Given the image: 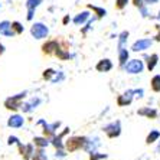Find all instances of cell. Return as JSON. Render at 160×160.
Here are the masks:
<instances>
[{
	"instance_id": "cell-41",
	"label": "cell",
	"mask_w": 160,
	"mask_h": 160,
	"mask_svg": "<svg viewBox=\"0 0 160 160\" xmlns=\"http://www.w3.org/2000/svg\"><path fill=\"white\" fill-rule=\"evenodd\" d=\"M69 20H71V18H69V16H65V18H63V23H65V25H67Z\"/></svg>"
},
{
	"instance_id": "cell-24",
	"label": "cell",
	"mask_w": 160,
	"mask_h": 160,
	"mask_svg": "<svg viewBox=\"0 0 160 160\" xmlns=\"http://www.w3.org/2000/svg\"><path fill=\"white\" fill-rule=\"evenodd\" d=\"M63 79H65V74H63L62 71H55L53 77L51 78V82H52V84H59V82H62Z\"/></svg>"
},
{
	"instance_id": "cell-31",
	"label": "cell",
	"mask_w": 160,
	"mask_h": 160,
	"mask_svg": "<svg viewBox=\"0 0 160 160\" xmlns=\"http://www.w3.org/2000/svg\"><path fill=\"white\" fill-rule=\"evenodd\" d=\"M138 10H140V13H142L143 18H147V16L150 15V13H149V9H147V4H142V6L138 8Z\"/></svg>"
},
{
	"instance_id": "cell-4",
	"label": "cell",
	"mask_w": 160,
	"mask_h": 160,
	"mask_svg": "<svg viewBox=\"0 0 160 160\" xmlns=\"http://www.w3.org/2000/svg\"><path fill=\"white\" fill-rule=\"evenodd\" d=\"M26 91H23V92L18 94V95H13V97L8 98V100L4 101V107L8 108V110H18V108H20V105H22V100L25 97H26Z\"/></svg>"
},
{
	"instance_id": "cell-2",
	"label": "cell",
	"mask_w": 160,
	"mask_h": 160,
	"mask_svg": "<svg viewBox=\"0 0 160 160\" xmlns=\"http://www.w3.org/2000/svg\"><path fill=\"white\" fill-rule=\"evenodd\" d=\"M30 33H32V36H33L35 39H45V38L49 35V29L46 25L38 22V23H33V25H32Z\"/></svg>"
},
{
	"instance_id": "cell-25",
	"label": "cell",
	"mask_w": 160,
	"mask_h": 160,
	"mask_svg": "<svg viewBox=\"0 0 160 160\" xmlns=\"http://www.w3.org/2000/svg\"><path fill=\"white\" fill-rule=\"evenodd\" d=\"M152 89L154 92H160V75H154L152 78Z\"/></svg>"
},
{
	"instance_id": "cell-39",
	"label": "cell",
	"mask_w": 160,
	"mask_h": 160,
	"mask_svg": "<svg viewBox=\"0 0 160 160\" xmlns=\"http://www.w3.org/2000/svg\"><path fill=\"white\" fill-rule=\"evenodd\" d=\"M156 3H159V0H144V4H156Z\"/></svg>"
},
{
	"instance_id": "cell-43",
	"label": "cell",
	"mask_w": 160,
	"mask_h": 160,
	"mask_svg": "<svg viewBox=\"0 0 160 160\" xmlns=\"http://www.w3.org/2000/svg\"><path fill=\"white\" fill-rule=\"evenodd\" d=\"M156 152L160 153V142H159V144H157V147H156Z\"/></svg>"
},
{
	"instance_id": "cell-5",
	"label": "cell",
	"mask_w": 160,
	"mask_h": 160,
	"mask_svg": "<svg viewBox=\"0 0 160 160\" xmlns=\"http://www.w3.org/2000/svg\"><path fill=\"white\" fill-rule=\"evenodd\" d=\"M104 133L107 134L110 138L118 137L120 134H121V123L117 120V121H112V123L107 124V126L104 127Z\"/></svg>"
},
{
	"instance_id": "cell-26",
	"label": "cell",
	"mask_w": 160,
	"mask_h": 160,
	"mask_svg": "<svg viewBox=\"0 0 160 160\" xmlns=\"http://www.w3.org/2000/svg\"><path fill=\"white\" fill-rule=\"evenodd\" d=\"M32 160H48V156H46V153L43 152V149H41V147H39V150L33 153Z\"/></svg>"
},
{
	"instance_id": "cell-27",
	"label": "cell",
	"mask_w": 160,
	"mask_h": 160,
	"mask_svg": "<svg viewBox=\"0 0 160 160\" xmlns=\"http://www.w3.org/2000/svg\"><path fill=\"white\" fill-rule=\"evenodd\" d=\"M42 2H43V0H26V8L36 10V8H39V6H41Z\"/></svg>"
},
{
	"instance_id": "cell-8",
	"label": "cell",
	"mask_w": 160,
	"mask_h": 160,
	"mask_svg": "<svg viewBox=\"0 0 160 160\" xmlns=\"http://www.w3.org/2000/svg\"><path fill=\"white\" fill-rule=\"evenodd\" d=\"M38 124L43 126L45 136H55L56 130H58V128H59V126H61L59 121H55V123H52V124H48L46 121H43V120H39V121H38Z\"/></svg>"
},
{
	"instance_id": "cell-7",
	"label": "cell",
	"mask_w": 160,
	"mask_h": 160,
	"mask_svg": "<svg viewBox=\"0 0 160 160\" xmlns=\"http://www.w3.org/2000/svg\"><path fill=\"white\" fill-rule=\"evenodd\" d=\"M101 146V142L98 137H89V138H85V144H84V147L82 149L85 150L88 154H91V153L97 152V149Z\"/></svg>"
},
{
	"instance_id": "cell-33",
	"label": "cell",
	"mask_w": 160,
	"mask_h": 160,
	"mask_svg": "<svg viewBox=\"0 0 160 160\" xmlns=\"http://www.w3.org/2000/svg\"><path fill=\"white\" fill-rule=\"evenodd\" d=\"M95 20H97V18L88 19V23H87V26L84 28V29H82V32H84V33H85V32H87V30H88V29H91V26H92V25H94V22H95Z\"/></svg>"
},
{
	"instance_id": "cell-14",
	"label": "cell",
	"mask_w": 160,
	"mask_h": 160,
	"mask_svg": "<svg viewBox=\"0 0 160 160\" xmlns=\"http://www.w3.org/2000/svg\"><path fill=\"white\" fill-rule=\"evenodd\" d=\"M138 116H143V117H147V118H152L154 120L157 117V110H154V108H150V107H143L140 108L137 111Z\"/></svg>"
},
{
	"instance_id": "cell-28",
	"label": "cell",
	"mask_w": 160,
	"mask_h": 160,
	"mask_svg": "<svg viewBox=\"0 0 160 160\" xmlns=\"http://www.w3.org/2000/svg\"><path fill=\"white\" fill-rule=\"evenodd\" d=\"M53 74H55V69H52V68H49V69H45V72H43V79H46V81H51V78L53 77Z\"/></svg>"
},
{
	"instance_id": "cell-12",
	"label": "cell",
	"mask_w": 160,
	"mask_h": 160,
	"mask_svg": "<svg viewBox=\"0 0 160 160\" xmlns=\"http://www.w3.org/2000/svg\"><path fill=\"white\" fill-rule=\"evenodd\" d=\"M0 35H3V36H8V38H12L15 36V30L12 28V23L9 20H3V22H0Z\"/></svg>"
},
{
	"instance_id": "cell-38",
	"label": "cell",
	"mask_w": 160,
	"mask_h": 160,
	"mask_svg": "<svg viewBox=\"0 0 160 160\" xmlns=\"http://www.w3.org/2000/svg\"><path fill=\"white\" fill-rule=\"evenodd\" d=\"M134 94H136V95H137L138 98H142V97H143V94H144V91H143L142 88H140V89H134Z\"/></svg>"
},
{
	"instance_id": "cell-34",
	"label": "cell",
	"mask_w": 160,
	"mask_h": 160,
	"mask_svg": "<svg viewBox=\"0 0 160 160\" xmlns=\"http://www.w3.org/2000/svg\"><path fill=\"white\" fill-rule=\"evenodd\" d=\"M8 144L12 146V144H19V138L15 137V136H10V137L8 138Z\"/></svg>"
},
{
	"instance_id": "cell-37",
	"label": "cell",
	"mask_w": 160,
	"mask_h": 160,
	"mask_svg": "<svg viewBox=\"0 0 160 160\" xmlns=\"http://www.w3.org/2000/svg\"><path fill=\"white\" fill-rule=\"evenodd\" d=\"M133 4L136 8H140L142 4H144V0H133Z\"/></svg>"
},
{
	"instance_id": "cell-36",
	"label": "cell",
	"mask_w": 160,
	"mask_h": 160,
	"mask_svg": "<svg viewBox=\"0 0 160 160\" xmlns=\"http://www.w3.org/2000/svg\"><path fill=\"white\" fill-rule=\"evenodd\" d=\"M35 15V10L33 9H28V20H32Z\"/></svg>"
},
{
	"instance_id": "cell-21",
	"label": "cell",
	"mask_w": 160,
	"mask_h": 160,
	"mask_svg": "<svg viewBox=\"0 0 160 160\" xmlns=\"http://www.w3.org/2000/svg\"><path fill=\"white\" fill-rule=\"evenodd\" d=\"M88 9H91V10L97 15V19H102V18H105V16H107V10H105V9H102V8H98V6H92V4H89Z\"/></svg>"
},
{
	"instance_id": "cell-10",
	"label": "cell",
	"mask_w": 160,
	"mask_h": 160,
	"mask_svg": "<svg viewBox=\"0 0 160 160\" xmlns=\"http://www.w3.org/2000/svg\"><path fill=\"white\" fill-rule=\"evenodd\" d=\"M41 98L39 97H33V98H30L28 102H22V105H20V108H22V111L23 112H30V111H33L36 107H39L41 105Z\"/></svg>"
},
{
	"instance_id": "cell-15",
	"label": "cell",
	"mask_w": 160,
	"mask_h": 160,
	"mask_svg": "<svg viewBox=\"0 0 160 160\" xmlns=\"http://www.w3.org/2000/svg\"><path fill=\"white\" fill-rule=\"evenodd\" d=\"M95 68H97L98 72H108V71H111L112 69V62L105 58V59H101L100 62L97 63V67Z\"/></svg>"
},
{
	"instance_id": "cell-17",
	"label": "cell",
	"mask_w": 160,
	"mask_h": 160,
	"mask_svg": "<svg viewBox=\"0 0 160 160\" xmlns=\"http://www.w3.org/2000/svg\"><path fill=\"white\" fill-rule=\"evenodd\" d=\"M88 19H89V12L88 10H84V12L78 13V15L74 18V23L77 25V26H81L82 23H85Z\"/></svg>"
},
{
	"instance_id": "cell-40",
	"label": "cell",
	"mask_w": 160,
	"mask_h": 160,
	"mask_svg": "<svg viewBox=\"0 0 160 160\" xmlns=\"http://www.w3.org/2000/svg\"><path fill=\"white\" fill-rule=\"evenodd\" d=\"M157 29H159V33L154 36V41H157V42H160V25H157Z\"/></svg>"
},
{
	"instance_id": "cell-32",
	"label": "cell",
	"mask_w": 160,
	"mask_h": 160,
	"mask_svg": "<svg viewBox=\"0 0 160 160\" xmlns=\"http://www.w3.org/2000/svg\"><path fill=\"white\" fill-rule=\"evenodd\" d=\"M128 4V0H116V6H117V9H124Z\"/></svg>"
},
{
	"instance_id": "cell-20",
	"label": "cell",
	"mask_w": 160,
	"mask_h": 160,
	"mask_svg": "<svg viewBox=\"0 0 160 160\" xmlns=\"http://www.w3.org/2000/svg\"><path fill=\"white\" fill-rule=\"evenodd\" d=\"M160 138V131L159 130H152L149 134H147V137H146V143L147 144H152V143L157 142Z\"/></svg>"
},
{
	"instance_id": "cell-6",
	"label": "cell",
	"mask_w": 160,
	"mask_h": 160,
	"mask_svg": "<svg viewBox=\"0 0 160 160\" xmlns=\"http://www.w3.org/2000/svg\"><path fill=\"white\" fill-rule=\"evenodd\" d=\"M153 45V39H138V41H136L133 43V46H131V51L133 52H143V51H146V49H149L150 46Z\"/></svg>"
},
{
	"instance_id": "cell-22",
	"label": "cell",
	"mask_w": 160,
	"mask_h": 160,
	"mask_svg": "<svg viewBox=\"0 0 160 160\" xmlns=\"http://www.w3.org/2000/svg\"><path fill=\"white\" fill-rule=\"evenodd\" d=\"M128 36H130V33H128L127 30H123V32L118 35V48H126Z\"/></svg>"
},
{
	"instance_id": "cell-42",
	"label": "cell",
	"mask_w": 160,
	"mask_h": 160,
	"mask_svg": "<svg viewBox=\"0 0 160 160\" xmlns=\"http://www.w3.org/2000/svg\"><path fill=\"white\" fill-rule=\"evenodd\" d=\"M4 52V46H3V45H2V43H0V55H2V53H3Z\"/></svg>"
},
{
	"instance_id": "cell-23",
	"label": "cell",
	"mask_w": 160,
	"mask_h": 160,
	"mask_svg": "<svg viewBox=\"0 0 160 160\" xmlns=\"http://www.w3.org/2000/svg\"><path fill=\"white\" fill-rule=\"evenodd\" d=\"M33 143L38 146V147H41V149H45V147H48V146L51 144V142H49L46 137H35Z\"/></svg>"
},
{
	"instance_id": "cell-44",
	"label": "cell",
	"mask_w": 160,
	"mask_h": 160,
	"mask_svg": "<svg viewBox=\"0 0 160 160\" xmlns=\"http://www.w3.org/2000/svg\"><path fill=\"white\" fill-rule=\"evenodd\" d=\"M156 19H159V20H160V10H159V13H157V16H156Z\"/></svg>"
},
{
	"instance_id": "cell-1",
	"label": "cell",
	"mask_w": 160,
	"mask_h": 160,
	"mask_svg": "<svg viewBox=\"0 0 160 160\" xmlns=\"http://www.w3.org/2000/svg\"><path fill=\"white\" fill-rule=\"evenodd\" d=\"M123 68L127 74H140L144 69V63L140 59H128Z\"/></svg>"
},
{
	"instance_id": "cell-29",
	"label": "cell",
	"mask_w": 160,
	"mask_h": 160,
	"mask_svg": "<svg viewBox=\"0 0 160 160\" xmlns=\"http://www.w3.org/2000/svg\"><path fill=\"white\" fill-rule=\"evenodd\" d=\"M12 28H13V30H15V33H18V35L23 33V26L19 22H13L12 23Z\"/></svg>"
},
{
	"instance_id": "cell-16",
	"label": "cell",
	"mask_w": 160,
	"mask_h": 160,
	"mask_svg": "<svg viewBox=\"0 0 160 160\" xmlns=\"http://www.w3.org/2000/svg\"><path fill=\"white\" fill-rule=\"evenodd\" d=\"M58 48H59V43H58L56 41H49V42H46V43L42 46V49H43L45 53L56 52V51H58Z\"/></svg>"
},
{
	"instance_id": "cell-35",
	"label": "cell",
	"mask_w": 160,
	"mask_h": 160,
	"mask_svg": "<svg viewBox=\"0 0 160 160\" xmlns=\"http://www.w3.org/2000/svg\"><path fill=\"white\" fill-rule=\"evenodd\" d=\"M55 156H56V157H61V159H62V157L67 156V153H63V150H62V149H56Z\"/></svg>"
},
{
	"instance_id": "cell-11",
	"label": "cell",
	"mask_w": 160,
	"mask_h": 160,
	"mask_svg": "<svg viewBox=\"0 0 160 160\" xmlns=\"http://www.w3.org/2000/svg\"><path fill=\"white\" fill-rule=\"evenodd\" d=\"M23 124H25V118L20 114H13L8 120V126L12 128H20V127H23Z\"/></svg>"
},
{
	"instance_id": "cell-30",
	"label": "cell",
	"mask_w": 160,
	"mask_h": 160,
	"mask_svg": "<svg viewBox=\"0 0 160 160\" xmlns=\"http://www.w3.org/2000/svg\"><path fill=\"white\" fill-rule=\"evenodd\" d=\"M100 159H107V154H98L97 152L89 154V160H100Z\"/></svg>"
},
{
	"instance_id": "cell-18",
	"label": "cell",
	"mask_w": 160,
	"mask_h": 160,
	"mask_svg": "<svg viewBox=\"0 0 160 160\" xmlns=\"http://www.w3.org/2000/svg\"><path fill=\"white\" fill-rule=\"evenodd\" d=\"M157 62H159V55H157V53H153V55L147 56V69L153 71V69L156 68Z\"/></svg>"
},
{
	"instance_id": "cell-9",
	"label": "cell",
	"mask_w": 160,
	"mask_h": 160,
	"mask_svg": "<svg viewBox=\"0 0 160 160\" xmlns=\"http://www.w3.org/2000/svg\"><path fill=\"white\" fill-rule=\"evenodd\" d=\"M133 98H134V89H127L126 92H123L117 98V104H118L120 107H126V105L131 104Z\"/></svg>"
},
{
	"instance_id": "cell-3",
	"label": "cell",
	"mask_w": 160,
	"mask_h": 160,
	"mask_svg": "<svg viewBox=\"0 0 160 160\" xmlns=\"http://www.w3.org/2000/svg\"><path fill=\"white\" fill-rule=\"evenodd\" d=\"M85 138L87 137H79V136L68 138L67 143H65V147H67V150L69 153H74V152H77V150H79V149L84 147V144H85Z\"/></svg>"
},
{
	"instance_id": "cell-19",
	"label": "cell",
	"mask_w": 160,
	"mask_h": 160,
	"mask_svg": "<svg viewBox=\"0 0 160 160\" xmlns=\"http://www.w3.org/2000/svg\"><path fill=\"white\" fill-rule=\"evenodd\" d=\"M128 51H127V48H118V61H120V65L121 67H124V63L128 61Z\"/></svg>"
},
{
	"instance_id": "cell-13",
	"label": "cell",
	"mask_w": 160,
	"mask_h": 160,
	"mask_svg": "<svg viewBox=\"0 0 160 160\" xmlns=\"http://www.w3.org/2000/svg\"><path fill=\"white\" fill-rule=\"evenodd\" d=\"M19 149H20V154L23 156V159L25 160H29V159H32V156H33V153H35V150H33V146L32 144H20L19 143Z\"/></svg>"
}]
</instances>
